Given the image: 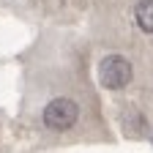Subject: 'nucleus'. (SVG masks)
Wrapping results in <instances>:
<instances>
[{
	"instance_id": "f03ea898",
	"label": "nucleus",
	"mask_w": 153,
	"mask_h": 153,
	"mask_svg": "<svg viewBox=\"0 0 153 153\" xmlns=\"http://www.w3.org/2000/svg\"><path fill=\"white\" fill-rule=\"evenodd\" d=\"M76 118H79V107H76V101H71V99H52L44 107V123L52 131L71 128L76 123Z\"/></svg>"
},
{
	"instance_id": "f257e3e1",
	"label": "nucleus",
	"mask_w": 153,
	"mask_h": 153,
	"mask_svg": "<svg viewBox=\"0 0 153 153\" xmlns=\"http://www.w3.org/2000/svg\"><path fill=\"white\" fill-rule=\"evenodd\" d=\"M131 63L120 55H107L104 60L99 63V82L107 90H120L131 82Z\"/></svg>"
},
{
	"instance_id": "7ed1b4c3",
	"label": "nucleus",
	"mask_w": 153,
	"mask_h": 153,
	"mask_svg": "<svg viewBox=\"0 0 153 153\" xmlns=\"http://www.w3.org/2000/svg\"><path fill=\"white\" fill-rule=\"evenodd\" d=\"M134 16H137V25L142 33H153V0H140L134 8Z\"/></svg>"
}]
</instances>
